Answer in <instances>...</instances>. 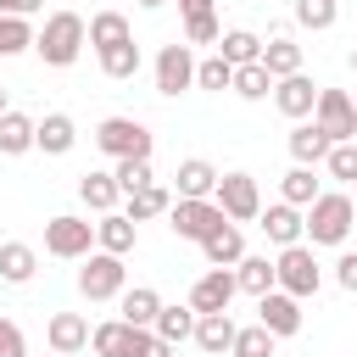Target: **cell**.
<instances>
[{
    "instance_id": "obj_1",
    "label": "cell",
    "mask_w": 357,
    "mask_h": 357,
    "mask_svg": "<svg viewBox=\"0 0 357 357\" xmlns=\"http://www.w3.org/2000/svg\"><path fill=\"white\" fill-rule=\"evenodd\" d=\"M351 195L346 190H318L307 206H301V240L307 245H346L351 234Z\"/></svg>"
},
{
    "instance_id": "obj_2",
    "label": "cell",
    "mask_w": 357,
    "mask_h": 357,
    "mask_svg": "<svg viewBox=\"0 0 357 357\" xmlns=\"http://www.w3.org/2000/svg\"><path fill=\"white\" fill-rule=\"evenodd\" d=\"M33 50L45 67H73L84 56V17L78 11H50L45 28L33 33Z\"/></svg>"
},
{
    "instance_id": "obj_3",
    "label": "cell",
    "mask_w": 357,
    "mask_h": 357,
    "mask_svg": "<svg viewBox=\"0 0 357 357\" xmlns=\"http://www.w3.org/2000/svg\"><path fill=\"white\" fill-rule=\"evenodd\" d=\"M318 284H324V268H318L312 245H307V240L279 245V257H273V290H284V296L307 301V296H318Z\"/></svg>"
},
{
    "instance_id": "obj_4",
    "label": "cell",
    "mask_w": 357,
    "mask_h": 357,
    "mask_svg": "<svg viewBox=\"0 0 357 357\" xmlns=\"http://www.w3.org/2000/svg\"><path fill=\"white\" fill-rule=\"evenodd\" d=\"M78 262H84V268H78V296H84V301H117V290L128 284L123 257H112V251H84Z\"/></svg>"
},
{
    "instance_id": "obj_5",
    "label": "cell",
    "mask_w": 357,
    "mask_h": 357,
    "mask_svg": "<svg viewBox=\"0 0 357 357\" xmlns=\"http://www.w3.org/2000/svg\"><path fill=\"white\" fill-rule=\"evenodd\" d=\"M218 223H223V212H218L212 195H173V201H167V229H173L178 240H195V245H201Z\"/></svg>"
},
{
    "instance_id": "obj_6",
    "label": "cell",
    "mask_w": 357,
    "mask_h": 357,
    "mask_svg": "<svg viewBox=\"0 0 357 357\" xmlns=\"http://www.w3.org/2000/svg\"><path fill=\"white\" fill-rule=\"evenodd\" d=\"M212 201H218V212H223L229 223H251V218H257V206H262V190H257V178H251V173H218Z\"/></svg>"
},
{
    "instance_id": "obj_7",
    "label": "cell",
    "mask_w": 357,
    "mask_h": 357,
    "mask_svg": "<svg viewBox=\"0 0 357 357\" xmlns=\"http://www.w3.org/2000/svg\"><path fill=\"white\" fill-rule=\"evenodd\" d=\"M312 123L324 128L329 145L357 139V106H351V95H346V89H318V100H312Z\"/></svg>"
},
{
    "instance_id": "obj_8",
    "label": "cell",
    "mask_w": 357,
    "mask_h": 357,
    "mask_svg": "<svg viewBox=\"0 0 357 357\" xmlns=\"http://www.w3.org/2000/svg\"><path fill=\"white\" fill-rule=\"evenodd\" d=\"M95 145H100L112 162H123V156H151V128H145L139 117H106V123L95 128Z\"/></svg>"
},
{
    "instance_id": "obj_9",
    "label": "cell",
    "mask_w": 357,
    "mask_h": 357,
    "mask_svg": "<svg viewBox=\"0 0 357 357\" xmlns=\"http://www.w3.org/2000/svg\"><path fill=\"white\" fill-rule=\"evenodd\" d=\"M45 251L61 257V262H78L84 251H95V223H84V218H73V212L50 218V223H45Z\"/></svg>"
},
{
    "instance_id": "obj_10",
    "label": "cell",
    "mask_w": 357,
    "mask_h": 357,
    "mask_svg": "<svg viewBox=\"0 0 357 357\" xmlns=\"http://www.w3.org/2000/svg\"><path fill=\"white\" fill-rule=\"evenodd\" d=\"M195 84V45H162L156 50V95H184Z\"/></svg>"
},
{
    "instance_id": "obj_11",
    "label": "cell",
    "mask_w": 357,
    "mask_h": 357,
    "mask_svg": "<svg viewBox=\"0 0 357 357\" xmlns=\"http://www.w3.org/2000/svg\"><path fill=\"white\" fill-rule=\"evenodd\" d=\"M234 268H206L195 284H190V312H229L234 301Z\"/></svg>"
},
{
    "instance_id": "obj_12",
    "label": "cell",
    "mask_w": 357,
    "mask_h": 357,
    "mask_svg": "<svg viewBox=\"0 0 357 357\" xmlns=\"http://www.w3.org/2000/svg\"><path fill=\"white\" fill-rule=\"evenodd\" d=\"M257 324H262L273 340H284V335L301 329V301L284 296V290H262V296H257Z\"/></svg>"
},
{
    "instance_id": "obj_13",
    "label": "cell",
    "mask_w": 357,
    "mask_h": 357,
    "mask_svg": "<svg viewBox=\"0 0 357 357\" xmlns=\"http://www.w3.org/2000/svg\"><path fill=\"white\" fill-rule=\"evenodd\" d=\"M273 106L290 117V123H301V117H312V100H318V84L307 78V73H290V78H273Z\"/></svg>"
},
{
    "instance_id": "obj_14",
    "label": "cell",
    "mask_w": 357,
    "mask_h": 357,
    "mask_svg": "<svg viewBox=\"0 0 357 357\" xmlns=\"http://www.w3.org/2000/svg\"><path fill=\"white\" fill-rule=\"evenodd\" d=\"M78 145V123L67 117V112H45L39 123H33V151H45V156H67Z\"/></svg>"
},
{
    "instance_id": "obj_15",
    "label": "cell",
    "mask_w": 357,
    "mask_h": 357,
    "mask_svg": "<svg viewBox=\"0 0 357 357\" xmlns=\"http://www.w3.org/2000/svg\"><path fill=\"white\" fill-rule=\"evenodd\" d=\"M45 340H50L56 357H73V351L89 346V318H84V312H56V318L45 324Z\"/></svg>"
},
{
    "instance_id": "obj_16",
    "label": "cell",
    "mask_w": 357,
    "mask_h": 357,
    "mask_svg": "<svg viewBox=\"0 0 357 357\" xmlns=\"http://www.w3.org/2000/svg\"><path fill=\"white\" fill-rule=\"evenodd\" d=\"M257 223H262V234H268L273 245H296V240H301V206H290V201L257 206Z\"/></svg>"
},
{
    "instance_id": "obj_17",
    "label": "cell",
    "mask_w": 357,
    "mask_h": 357,
    "mask_svg": "<svg viewBox=\"0 0 357 357\" xmlns=\"http://www.w3.org/2000/svg\"><path fill=\"white\" fill-rule=\"evenodd\" d=\"M134 245H139V223H128L123 212H100V223H95V251L128 257Z\"/></svg>"
},
{
    "instance_id": "obj_18",
    "label": "cell",
    "mask_w": 357,
    "mask_h": 357,
    "mask_svg": "<svg viewBox=\"0 0 357 357\" xmlns=\"http://www.w3.org/2000/svg\"><path fill=\"white\" fill-rule=\"evenodd\" d=\"M201 251H206V262H212V268H234V262L245 257V234H240V223H229V218H223V223L201 240Z\"/></svg>"
},
{
    "instance_id": "obj_19",
    "label": "cell",
    "mask_w": 357,
    "mask_h": 357,
    "mask_svg": "<svg viewBox=\"0 0 357 357\" xmlns=\"http://www.w3.org/2000/svg\"><path fill=\"white\" fill-rule=\"evenodd\" d=\"M190 340H195L206 357H223V351H229V340H234V318H229V312H195Z\"/></svg>"
},
{
    "instance_id": "obj_20",
    "label": "cell",
    "mask_w": 357,
    "mask_h": 357,
    "mask_svg": "<svg viewBox=\"0 0 357 357\" xmlns=\"http://www.w3.org/2000/svg\"><path fill=\"white\" fill-rule=\"evenodd\" d=\"M156 307H162V296L151 290V284H123L117 290V312H123V324H134V329H151V318H156Z\"/></svg>"
},
{
    "instance_id": "obj_21",
    "label": "cell",
    "mask_w": 357,
    "mask_h": 357,
    "mask_svg": "<svg viewBox=\"0 0 357 357\" xmlns=\"http://www.w3.org/2000/svg\"><path fill=\"white\" fill-rule=\"evenodd\" d=\"M33 273H39V251L28 240H6L0 245V279L6 284H28Z\"/></svg>"
},
{
    "instance_id": "obj_22",
    "label": "cell",
    "mask_w": 357,
    "mask_h": 357,
    "mask_svg": "<svg viewBox=\"0 0 357 357\" xmlns=\"http://www.w3.org/2000/svg\"><path fill=\"white\" fill-rule=\"evenodd\" d=\"M123 39H134V28H128V17H123V11H95V17L84 22V45H95V50L123 45Z\"/></svg>"
},
{
    "instance_id": "obj_23",
    "label": "cell",
    "mask_w": 357,
    "mask_h": 357,
    "mask_svg": "<svg viewBox=\"0 0 357 357\" xmlns=\"http://www.w3.org/2000/svg\"><path fill=\"white\" fill-rule=\"evenodd\" d=\"M257 61H262L268 78H290V73H301V45L279 33V39H268V45L257 50Z\"/></svg>"
},
{
    "instance_id": "obj_24",
    "label": "cell",
    "mask_w": 357,
    "mask_h": 357,
    "mask_svg": "<svg viewBox=\"0 0 357 357\" xmlns=\"http://www.w3.org/2000/svg\"><path fill=\"white\" fill-rule=\"evenodd\" d=\"M190 329H195L190 301H184V307H167V301H162V307H156V318H151V335H156V340H167V346H184V340H190Z\"/></svg>"
},
{
    "instance_id": "obj_25",
    "label": "cell",
    "mask_w": 357,
    "mask_h": 357,
    "mask_svg": "<svg viewBox=\"0 0 357 357\" xmlns=\"http://www.w3.org/2000/svg\"><path fill=\"white\" fill-rule=\"evenodd\" d=\"M212 184H218V167L206 156H184L178 173H173V190L178 195H212Z\"/></svg>"
},
{
    "instance_id": "obj_26",
    "label": "cell",
    "mask_w": 357,
    "mask_h": 357,
    "mask_svg": "<svg viewBox=\"0 0 357 357\" xmlns=\"http://www.w3.org/2000/svg\"><path fill=\"white\" fill-rule=\"evenodd\" d=\"M167 201H173V190L151 178V184H139V190H128V212H123V218H128V223H145V218H162V212H167Z\"/></svg>"
},
{
    "instance_id": "obj_27",
    "label": "cell",
    "mask_w": 357,
    "mask_h": 357,
    "mask_svg": "<svg viewBox=\"0 0 357 357\" xmlns=\"http://www.w3.org/2000/svg\"><path fill=\"white\" fill-rule=\"evenodd\" d=\"M22 151H33V117L28 112H0V156H22Z\"/></svg>"
},
{
    "instance_id": "obj_28",
    "label": "cell",
    "mask_w": 357,
    "mask_h": 357,
    "mask_svg": "<svg viewBox=\"0 0 357 357\" xmlns=\"http://www.w3.org/2000/svg\"><path fill=\"white\" fill-rule=\"evenodd\" d=\"M212 45H218V56H223L229 67H245V61H257V50H262V39H257L251 28H223Z\"/></svg>"
},
{
    "instance_id": "obj_29",
    "label": "cell",
    "mask_w": 357,
    "mask_h": 357,
    "mask_svg": "<svg viewBox=\"0 0 357 357\" xmlns=\"http://www.w3.org/2000/svg\"><path fill=\"white\" fill-rule=\"evenodd\" d=\"M324 151H329V139H324V128L301 117V123L290 128V156H296L301 167H318V162H324Z\"/></svg>"
},
{
    "instance_id": "obj_30",
    "label": "cell",
    "mask_w": 357,
    "mask_h": 357,
    "mask_svg": "<svg viewBox=\"0 0 357 357\" xmlns=\"http://www.w3.org/2000/svg\"><path fill=\"white\" fill-rule=\"evenodd\" d=\"M117 195H123V190H117L112 173H84V178H78V201H84L89 212H112Z\"/></svg>"
},
{
    "instance_id": "obj_31",
    "label": "cell",
    "mask_w": 357,
    "mask_h": 357,
    "mask_svg": "<svg viewBox=\"0 0 357 357\" xmlns=\"http://www.w3.org/2000/svg\"><path fill=\"white\" fill-rule=\"evenodd\" d=\"M234 290H245V296L273 290V262H268V257H240V262H234Z\"/></svg>"
},
{
    "instance_id": "obj_32",
    "label": "cell",
    "mask_w": 357,
    "mask_h": 357,
    "mask_svg": "<svg viewBox=\"0 0 357 357\" xmlns=\"http://www.w3.org/2000/svg\"><path fill=\"white\" fill-rule=\"evenodd\" d=\"M95 56H100V73H106V78H134V73H139V45H134V39L106 45V50H95Z\"/></svg>"
},
{
    "instance_id": "obj_33",
    "label": "cell",
    "mask_w": 357,
    "mask_h": 357,
    "mask_svg": "<svg viewBox=\"0 0 357 357\" xmlns=\"http://www.w3.org/2000/svg\"><path fill=\"white\" fill-rule=\"evenodd\" d=\"M229 89H234L240 100H268L273 78L262 73V61H245V67H234V73H229Z\"/></svg>"
},
{
    "instance_id": "obj_34",
    "label": "cell",
    "mask_w": 357,
    "mask_h": 357,
    "mask_svg": "<svg viewBox=\"0 0 357 357\" xmlns=\"http://www.w3.org/2000/svg\"><path fill=\"white\" fill-rule=\"evenodd\" d=\"M128 329H134V324L106 318V324H95V329H89V346H95L100 357H123V351H128Z\"/></svg>"
},
{
    "instance_id": "obj_35",
    "label": "cell",
    "mask_w": 357,
    "mask_h": 357,
    "mask_svg": "<svg viewBox=\"0 0 357 357\" xmlns=\"http://www.w3.org/2000/svg\"><path fill=\"white\" fill-rule=\"evenodd\" d=\"M33 50V22L28 17H0V61Z\"/></svg>"
},
{
    "instance_id": "obj_36",
    "label": "cell",
    "mask_w": 357,
    "mask_h": 357,
    "mask_svg": "<svg viewBox=\"0 0 357 357\" xmlns=\"http://www.w3.org/2000/svg\"><path fill=\"white\" fill-rule=\"evenodd\" d=\"M312 195H318V178H312V167H301V162H296V167L279 178V201H290V206H307Z\"/></svg>"
},
{
    "instance_id": "obj_37",
    "label": "cell",
    "mask_w": 357,
    "mask_h": 357,
    "mask_svg": "<svg viewBox=\"0 0 357 357\" xmlns=\"http://www.w3.org/2000/svg\"><path fill=\"white\" fill-rule=\"evenodd\" d=\"M229 357H273V335H268L262 324H251V329H240V324H234Z\"/></svg>"
},
{
    "instance_id": "obj_38",
    "label": "cell",
    "mask_w": 357,
    "mask_h": 357,
    "mask_svg": "<svg viewBox=\"0 0 357 357\" xmlns=\"http://www.w3.org/2000/svg\"><path fill=\"white\" fill-rule=\"evenodd\" d=\"M296 22L312 28V33H324V28L340 22V0H296Z\"/></svg>"
},
{
    "instance_id": "obj_39",
    "label": "cell",
    "mask_w": 357,
    "mask_h": 357,
    "mask_svg": "<svg viewBox=\"0 0 357 357\" xmlns=\"http://www.w3.org/2000/svg\"><path fill=\"white\" fill-rule=\"evenodd\" d=\"M324 167H329V178L351 184V178H357V139H340V145H329V151H324Z\"/></svg>"
},
{
    "instance_id": "obj_40",
    "label": "cell",
    "mask_w": 357,
    "mask_h": 357,
    "mask_svg": "<svg viewBox=\"0 0 357 357\" xmlns=\"http://www.w3.org/2000/svg\"><path fill=\"white\" fill-rule=\"evenodd\" d=\"M112 178H117V190L128 195V190H139V184H151L156 173H151V156H123V162L112 167Z\"/></svg>"
},
{
    "instance_id": "obj_41",
    "label": "cell",
    "mask_w": 357,
    "mask_h": 357,
    "mask_svg": "<svg viewBox=\"0 0 357 357\" xmlns=\"http://www.w3.org/2000/svg\"><path fill=\"white\" fill-rule=\"evenodd\" d=\"M218 33H223L218 11H195V17H184V45H212Z\"/></svg>"
},
{
    "instance_id": "obj_42",
    "label": "cell",
    "mask_w": 357,
    "mask_h": 357,
    "mask_svg": "<svg viewBox=\"0 0 357 357\" xmlns=\"http://www.w3.org/2000/svg\"><path fill=\"white\" fill-rule=\"evenodd\" d=\"M229 61L223 56H206V61H195V89H229Z\"/></svg>"
},
{
    "instance_id": "obj_43",
    "label": "cell",
    "mask_w": 357,
    "mask_h": 357,
    "mask_svg": "<svg viewBox=\"0 0 357 357\" xmlns=\"http://www.w3.org/2000/svg\"><path fill=\"white\" fill-rule=\"evenodd\" d=\"M123 357H173V346L156 340L151 329H128V351H123Z\"/></svg>"
},
{
    "instance_id": "obj_44",
    "label": "cell",
    "mask_w": 357,
    "mask_h": 357,
    "mask_svg": "<svg viewBox=\"0 0 357 357\" xmlns=\"http://www.w3.org/2000/svg\"><path fill=\"white\" fill-rule=\"evenodd\" d=\"M0 357H28V340L11 318H0Z\"/></svg>"
},
{
    "instance_id": "obj_45",
    "label": "cell",
    "mask_w": 357,
    "mask_h": 357,
    "mask_svg": "<svg viewBox=\"0 0 357 357\" xmlns=\"http://www.w3.org/2000/svg\"><path fill=\"white\" fill-rule=\"evenodd\" d=\"M335 284H340V290H357V251H340V262H335Z\"/></svg>"
},
{
    "instance_id": "obj_46",
    "label": "cell",
    "mask_w": 357,
    "mask_h": 357,
    "mask_svg": "<svg viewBox=\"0 0 357 357\" xmlns=\"http://www.w3.org/2000/svg\"><path fill=\"white\" fill-rule=\"evenodd\" d=\"M45 11V0H0V17H33Z\"/></svg>"
},
{
    "instance_id": "obj_47",
    "label": "cell",
    "mask_w": 357,
    "mask_h": 357,
    "mask_svg": "<svg viewBox=\"0 0 357 357\" xmlns=\"http://www.w3.org/2000/svg\"><path fill=\"white\" fill-rule=\"evenodd\" d=\"M178 11H184V17H195V11H212V0H178Z\"/></svg>"
},
{
    "instance_id": "obj_48",
    "label": "cell",
    "mask_w": 357,
    "mask_h": 357,
    "mask_svg": "<svg viewBox=\"0 0 357 357\" xmlns=\"http://www.w3.org/2000/svg\"><path fill=\"white\" fill-rule=\"evenodd\" d=\"M139 6H145V11H156V6H167V0H139Z\"/></svg>"
},
{
    "instance_id": "obj_49",
    "label": "cell",
    "mask_w": 357,
    "mask_h": 357,
    "mask_svg": "<svg viewBox=\"0 0 357 357\" xmlns=\"http://www.w3.org/2000/svg\"><path fill=\"white\" fill-rule=\"evenodd\" d=\"M0 112H6V89H0Z\"/></svg>"
},
{
    "instance_id": "obj_50",
    "label": "cell",
    "mask_w": 357,
    "mask_h": 357,
    "mask_svg": "<svg viewBox=\"0 0 357 357\" xmlns=\"http://www.w3.org/2000/svg\"><path fill=\"white\" fill-rule=\"evenodd\" d=\"M50 357H56V351H50Z\"/></svg>"
}]
</instances>
